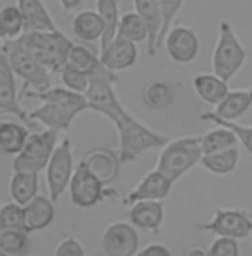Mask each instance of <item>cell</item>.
<instances>
[{"instance_id": "cell-1", "label": "cell", "mask_w": 252, "mask_h": 256, "mask_svg": "<svg viewBox=\"0 0 252 256\" xmlns=\"http://www.w3.org/2000/svg\"><path fill=\"white\" fill-rule=\"evenodd\" d=\"M113 126L118 132V158L122 164L134 162L151 150H160L171 140L169 136L150 129L127 110Z\"/></svg>"}, {"instance_id": "cell-2", "label": "cell", "mask_w": 252, "mask_h": 256, "mask_svg": "<svg viewBox=\"0 0 252 256\" xmlns=\"http://www.w3.org/2000/svg\"><path fill=\"white\" fill-rule=\"evenodd\" d=\"M19 40L35 60L56 74L68 63V56L73 48V42L57 28L52 32H24Z\"/></svg>"}, {"instance_id": "cell-3", "label": "cell", "mask_w": 252, "mask_h": 256, "mask_svg": "<svg viewBox=\"0 0 252 256\" xmlns=\"http://www.w3.org/2000/svg\"><path fill=\"white\" fill-rule=\"evenodd\" d=\"M200 136H181L169 140L160 148L157 169L172 182H178L193 166L200 164L202 158Z\"/></svg>"}, {"instance_id": "cell-4", "label": "cell", "mask_w": 252, "mask_h": 256, "mask_svg": "<svg viewBox=\"0 0 252 256\" xmlns=\"http://www.w3.org/2000/svg\"><path fill=\"white\" fill-rule=\"evenodd\" d=\"M247 51L228 21L219 23L218 42L212 52V72L230 82L246 64Z\"/></svg>"}, {"instance_id": "cell-5", "label": "cell", "mask_w": 252, "mask_h": 256, "mask_svg": "<svg viewBox=\"0 0 252 256\" xmlns=\"http://www.w3.org/2000/svg\"><path fill=\"white\" fill-rule=\"evenodd\" d=\"M3 49H5L14 74L23 78L24 88L33 89V91H44L50 88V72L28 52V49L19 38L3 40Z\"/></svg>"}, {"instance_id": "cell-6", "label": "cell", "mask_w": 252, "mask_h": 256, "mask_svg": "<svg viewBox=\"0 0 252 256\" xmlns=\"http://www.w3.org/2000/svg\"><path fill=\"white\" fill-rule=\"evenodd\" d=\"M56 145L57 131H54V129L30 132L23 150L14 157L12 171H30L38 174L45 169Z\"/></svg>"}, {"instance_id": "cell-7", "label": "cell", "mask_w": 252, "mask_h": 256, "mask_svg": "<svg viewBox=\"0 0 252 256\" xmlns=\"http://www.w3.org/2000/svg\"><path fill=\"white\" fill-rule=\"evenodd\" d=\"M73 171L75 164L71 142L68 138H64L56 145L47 166H45V180H47L49 197L54 202L68 190Z\"/></svg>"}, {"instance_id": "cell-8", "label": "cell", "mask_w": 252, "mask_h": 256, "mask_svg": "<svg viewBox=\"0 0 252 256\" xmlns=\"http://www.w3.org/2000/svg\"><path fill=\"white\" fill-rule=\"evenodd\" d=\"M197 228L218 237H232L240 240L252 236V216L244 209L219 208L207 223H199Z\"/></svg>"}, {"instance_id": "cell-9", "label": "cell", "mask_w": 252, "mask_h": 256, "mask_svg": "<svg viewBox=\"0 0 252 256\" xmlns=\"http://www.w3.org/2000/svg\"><path fill=\"white\" fill-rule=\"evenodd\" d=\"M70 199L71 204L80 209H91L106 199V185L99 182L82 162L75 166L73 176L70 182Z\"/></svg>"}, {"instance_id": "cell-10", "label": "cell", "mask_w": 252, "mask_h": 256, "mask_svg": "<svg viewBox=\"0 0 252 256\" xmlns=\"http://www.w3.org/2000/svg\"><path fill=\"white\" fill-rule=\"evenodd\" d=\"M165 52L174 63L190 64L199 58L200 54V38L197 32L185 24L171 26L164 38Z\"/></svg>"}, {"instance_id": "cell-11", "label": "cell", "mask_w": 252, "mask_h": 256, "mask_svg": "<svg viewBox=\"0 0 252 256\" xmlns=\"http://www.w3.org/2000/svg\"><path fill=\"white\" fill-rule=\"evenodd\" d=\"M14 70L9 63V58L3 49V40L0 38V114H10L21 122H24L30 128H35L31 124L28 112L21 106L19 98L16 94V78Z\"/></svg>"}, {"instance_id": "cell-12", "label": "cell", "mask_w": 252, "mask_h": 256, "mask_svg": "<svg viewBox=\"0 0 252 256\" xmlns=\"http://www.w3.org/2000/svg\"><path fill=\"white\" fill-rule=\"evenodd\" d=\"M101 248L106 256H134L139 250V236L131 222H113L103 230Z\"/></svg>"}, {"instance_id": "cell-13", "label": "cell", "mask_w": 252, "mask_h": 256, "mask_svg": "<svg viewBox=\"0 0 252 256\" xmlns=\"http://www.w3.org/2000/svg\"><path fill=\"white\" fill-rule=\"evenodd\" d=\"M85 98L89 103V110L106 117L111 124H115L125 112L111 82H91V86L85 91Z\"/></svg>"}, {"instance_id": "cell-14", "label": "cell", "mask_w": 252, "mask_h": 256, "mask_svg": "<svg viewBox=\"0 0 252 256\" xmlns=\"http://www.w3.org/2000/svg\"><path fill=\"white\" fill-rule=\"evenodd\" d=\"M172 186H174V182L155 168L146 172L138 182V185L124 197V204L131 206L138 200H164L169 197Z\"/></svg>"}, {"instance_id": "cell-15", "label": "cell", "mask_w": 252, "mask_h": 256, "mask_svg": "<svg viewBox=\"0 0 252 256\" xmlns=\"http://www.w3.org/2000/svg\"><path fill=\"white\" fill-rule=\"evenodd\" d=\"M99 60L103 61V64L108 70L118 72L129 70L136 64L138 61V48L132 40L117 35L111 42H108L103 49H101Z\"/></svg>"}, {"instance_id": "cell-16", "label": "cell", "mask_w": 252, "mask_h": 256, "mask_svg": "<svg viewBox=\"0 0 252 256\" xmlns=\"http://www.w3.org/2000/svg\"><path fill=\"white\" fill-rule=\"evenodd\" d=\"M68 64H71V66L84 72V74L91 78V82L101 80V82H111V84H115V82L118 80L117 74L108 70L103 64V61H101L91 49L85 48V46L73 44V48H71V51H70V56H68Z\"/></svg>"}, {"instance_id": "cell-17", "label": "cell", "mask_w": 252, "mask_h": 256, "mask_svg": "<svg viewBox=\"0 0 252 256\" xmlns=\"http://www.w3.org/2000/svg\"><path fill=\"white\" fill-rule=\"evenodd\" d=\"M19 98L40 100L42 103H56V104H61V106L68 108V110L75 112L77 115L89 110V103H87L85 94L75 92L68 88H49V89H44V91H33V89L23 88Z\"/></svg>"}, {"instance_id": "cell-18", "label": "cell", "mask_w": 252, "mask_h": 256, "mask_svg": "<svg viewBox=\"0 0 252 256\" xmlns=\"http://www.w3.org/2000/svg\"><path fill=\"white\" fill-rule=\"evenodd\" d=\"M80 162L106 186L111 185L118 178V171H120L122 164L120 158H118V152H113L110 148L91 150V152L85 154V157Z\"/></svg>"}, {"instance_id": "cell-19", "label": "cell", "mask_w": 252, "mask_h": 256, "mask_svg": "<svg viewBox=\"0 0 252 256\" xmlns=\"http://www.w3.org/2000/svg\"><path fill=\"white\" fill-rule=\"evenodd\" d=\"M127 218L136 228L146 230L151 234L160 232L164 222V206L162 200H138L129 206Z\"/></svg>"}, {"instance_id": "cell-20", "label": "cell", "mask_w": 252, "mask_h": 256, "mask_svg": "<svg viewBox=\"0 0 252 256\" xmlns=\"http://www.w3.org/2000/svg\"><path fill=\"white\" fill-rule=\"evenodd\" d=\"M134 4V10L143 18V21L146 23L148 28V56L153 58L157 51L160 49V35H162V10L158 0H132Z\"/></svg>"}, {"instance_id": "cell-21", "label": "cell", "mask_w": 252, "mask_h": 256, "mask_svg": "<svg viewBox=\"0 0 252 256\" xmlns=\"http://www.w3.org/2000/svg\"><path fill=\"white\" fill-rule=\"evenodd\" d=\"M31 124H42L45 129H54V131H66L73 120L78 117L75 112L68 110V108L61 106L56 103H42L38 108L28 112Z\"/></svg>"}, {"instance_id": "cell-22", "label": "cell", "mask_w": 252, "mask_h": 256, "mask_svg": "<svg viewBox=\"0 0 252 256\" xmlns=\"http://www.w3.org/2000/svg\"><path fill=\"white\" fill-rule=\"evenodd\" d=\"M24 209V228L26 232H38L47 228L56 218V208L54 200L45 196H35L28 204L23 206Z\"/></svg>"}, {"instance_id": "cell-23", "label": "cell", "mask_w": 252, "mask_h": 256, "mask_svg": "<svg viewBox=\"0 0 252 256\" xmlns=\"http://www.w3.org/2000/svg\"><path fill=\"white\" fill-rule=\"evenodd\" d=\"M30 136V126L19 118H0V155L16 157Z\"/></svg>"}, {"instance_id": "cell-24", "label": "cell", "mask_w": 252, "mask_h": 256, "mask_svg": "<svg viewBox=\"0 0 252 256\" xmlns=\"http://www.w3.org/2000/svg\"><path fill=\"white\" fill-rule=\"evenodd\" d=\"M24 20V32H52L56 30L52 16L42 0H17Z\"/></svg>"}, {"instance_id": "cell-25", "label": "cell", "mask_w": 252, "mask_h": 256, "mask_svg": "<svg viewBox=\"0 0 252 256\" xmlns=\"http://www.w3.org/2000/svg\"><path fill=\"white\" fill-rule=\"evenodd\" d=\"M252 106V89H237L228 91V94L216 104L212 112L223 120H239Z\"/></svg>"}, {"instance_id": "cell-26", "label": "cell", "mask_w": 252, "mask_h": 256, "mask_svg": "<svg viewBox=\"0 0 252 256\" xmlns=\"http://www.w3.org/2000/svg\"><path fill=\"white\" fill-rule=\"evenodd\" d=\"M193 91L199 96L204 103L211 104V106H216L226 94H228L230 88L228 82L223 80L221 77L212 72V74H199L193 77L192 80Z\"/></svg>"}, {"instance_id": "cell-27", "label": "cell", "mask_w": 252, "mask_h": 256, "mask_svg": "<svg viewBox=\"0 0 252 256\" xmlns=\"http://www.w3.org/2000/svg\"><path fill=\"white\" fill-rule=\"evenodd\" d=\"M141 100L146 108L153 112H164L174 104L176 86L167 80H151L143 88Z\"/></svg>"}, {"instance_id": "cell-28", "label": "cell", "mask_w": 252, "mask_h": 256, "mask_svg": "<svg viewBox=\"0 0 252 256\" xmlns=\"http://www.w3.org/2000/svg\"><path fill=\"white\" fill-rule=\"evenodd\" d=\"M103 21L98 10H80L71 20V32L82 42H96L103 37Z\"/></svg>"}, {"instance_id": "cell-29", "label": "cell", "mask_w": 252, "mask_h": 256, "mask_svg": "<svg viewBox=\"0 0 252 256\" xmlns=\"http://www.w3.org/2000/svg\"><path fill=\"white\" fill-rule=\"evenodd\" d=\"M38 194V174L30 171H12L9 180V196L14 202L24 206Z\"/></svg>"}, {"instance_id": "cell-30", "label": "cell", "mask_w": 252, "mask_h": 256, "mask_svg": "<svg viewBox=\"0 0 252 256\" xmlns=\"http://www.w3.org/2000/svg\"><path fill=\"white\" fill-rule=\"evenodd\" d=\"M30 232L23 228L0 230V254L2 256H30Z\"/></svg>"}, {"instance_id": "cell-31", "label": "cell", "mask_w": 252, "mask_h": 256, "mask_svg": "<svg viewBox=\"0 0 252 256\" xmlns=\"http://www.w3.org/2000/svg\"><path fill=\"white\" fill-rule=\"evenodd\" d=\"M240 160V152L237 146H232V148L221 150V152H214V154H207L202 155L200 164L207 169L209 172L218 176H226L232 174L237 169Z\"/></svg>"}, {"instance_id": "cell-32", "label": "cell", "mask_w": 252, "mask_h": 256, "mask_svg": "<svg viewBox=\"0 0 252 256\" xmlns=\"http://www.w3.org/2000/svg\"><path fill=\"white\" fill-rule=\"evenodd\" d=\"M96 10L99 12L101 21H103V37L99 44L101 49L111 42L118 34V21H120V10H118L117 0H96Z\"/></svg>"}, {"instance_id": "cell-33", "label": "cell", "mask_w": 252, "mask_h": 256, "mask_svg": "<svg viewBox=\"0 0 252 256\" xmlns=\"http://www.w3.org/2000/svg\"><path fill=\"white\" fill-rule=\"evenodd\" d=\"M200 143H202V154H214V152H221V150L232 148L237 146L239 140H237L235 132L232 131L226 126H218L216 129H211L205 134L200 136Z\"/></svg>"}, {"instance_id": "cell-34", "label": "cell", "mask_w": 252, "mask_h": 256, "mask_svg": "<svg viewBox=\"0 0 252 256\" xmlns=\"http://www.w3.org/2000/svg\"><path fill=\"white\" fill-rule=\"evenodd\" d=\"M24 34V20L19 7L5 6L0 9V38L2 40H16Z\"/></svg>"}, {"instance_id": "cell-35", "label": "cell", "mask_w": 252, "mask_h": 256, "mask_svg": "<svg viewBox=\"0 0 252 256\" xmlns=\"http://www.w3.org/2000/svg\"><path fill=\"white\" fill-rule=\"evenodd\" d=\"M117 35L129 38L134 44H138V42H148V28H146V23L136 10L120 14Z\"/></svg>"}, {"instance_id": "cell-36", "label": "cell", "mask_w": 252, "mask_h": 256, "mask_svg": "<svg viewBox=\"0 0 252 256\" xmlns=\"http://www.w3.org/2000/svg\"><path fill=\"white\" fill-rule=\"evenodd\" d=\"M200 118L202 120L214 122L216 126H226V128H230L233 132H235V136H237V140H239L240 145H242L244 148L252 155V128L251 126H242L237 120H223V118H219L218 115H214L212 112H205V114H202Z\"/></svg>"}, {"instance_id": "cell-37", "label": "cell", "mask_w": 252, "mask_h": 256, "mask_svg": "<svg viewBox=\"0 0 252 256\" xmlns=\"http://www.w3.org/2000/svg\"><path fill=\"white\" fill-rule=\"evenodd\" d=\"M59 75H61V82H63L64 88L71 89V91H75V92H80V94H85L87 88L91 86V78H89L84 72H80L78 68L71 66V64H68V63L61 68Z\"/></svg>"}, {"instance_id": "cell-38", "label": "cell", "mask_w": 252, "mask_h": 256, "mask_svg": "<svg viewBox=\"0 0 252 256\" xmlns=\"http://www.w3.org/2000/svg\"><path fill=\"white\" fill-rule=\"evenodd\" d=\"M2 228H24V209L17 202L2 204L0 209V230Z\"/></svg>"}, {"instance_id": "cell-39", "label": "cell", "mask_w": 252, "mask_h": 256, "mask_svg": "<svg viewBox=\"0 0 252 256\" xmlns=\"http://www.w3.org/2000/svg\"><path fill=\"white\" fill-rule=\"evenodd\" d=\"M160 4V10H162V20H164V24H162V35H160V48L164 44V38L167 35L169 28L172 26V21L178 16V12L181 10L185 0H158Z\"/></svg>"}, {"instance_id": "cell-40", "label": "cell", "mask_w": 252, "mask_h": 256, "mask_svg": "<svg viewBox=\"0 0 252 256\" xmlns=\"http://www.w3.org/2000/svg\"><path fill=\"white\" fill-rule=\"evenodd\" d=\"M207 251L209 256H239L240 246L237 239H232V237H218Z\"/></svg>"}, {"instance_id": "cell-41", "label": "cell", "mask_w": 252, "mask_h": 256, "mask_svg": "<svg viewBox=\"0 0 252 256\" xmlns=\"http://www.w3.org/2000/svg\"><path fill=\"white\" fill-rule=\"evenodd\" d=\"M54 256H87V254H85V250L80 240L75 239L73 236H64L61 239V242L57 244Z\"/></svg>"}, {"instance_id": "cell-42", "label": "cell", "mask_w": 252, "mask_h": 256, "mask_svg": "<svg viewBox=\"0 0 252 256\" xmlns=\"http://www.w3.org/2000/svg\"><path fill=\"white\" fill-rule=\"evenodd\" d=\"M134 256H172V253L164 242H150L143 250H138Z\"/></svg>"}, {"instance_id": "cell-43", "label": "cell", "mask_w": 252, "mask_h": 256, "mask_svg": "<svg viewBox=\"0 0 252 256\" xmlns=\"http://www.w3.org/2000/svg\"><path fill=\"white\" fill-rule=\"evenodd\" d=\"M185 256H209V251L202 246H192L185 251Z\"/></svg>"}, {"instance_id": "cell-44", "label": "cell", "mask_w": 252, "mask_h": 256, "mask_svg": "<svg viewBox=\"0 0 252 256\" xmlns=\"http://www.w3.org/2000/svg\"><path fill=\"white\" fill-rule=\"evenodd\" d=\"M84 2V0H59V4H61V7H63L64 10H73V9H77L80 4Z\"/></svg>"}, {"instance_id": "cell-45", "label": "cell", "mask_w": 252, "mask_h": 256, "mask_svg": "<svg viewBox=\"0 0 252 256\" xmlns=\"http://www.w3.org/2000/svg\"><path fill=\"white\" fill-rule=\"evenodd\" d=\"M0 209H2V200H0Z\"/></svg>"}, {"instance_id": "cell-46", "label": "cell", "mask_w": 252, "mask_h": 256, "mask_svg": "<svg viewBox=\"0 0 252 256\" xmlns=\"http://www.w3.org/2000/svg\"><path fill=\"white\" fill-rule=\"evenodd\" d=\"M0 256H2V254H0Z\"/></svg>"}]
</instances>
